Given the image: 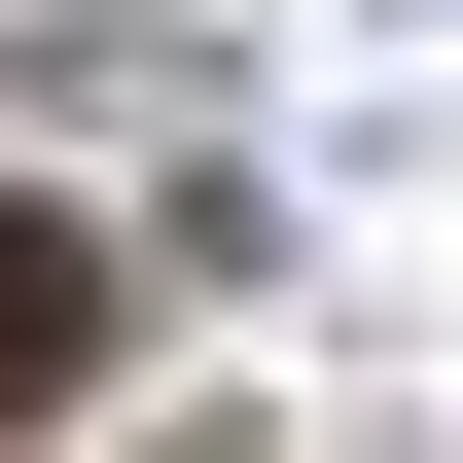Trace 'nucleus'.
<instances>
[{"instance_id": "nucleus-1", "label": "nucleus", "mask_w": 463, "mask_h": 463, "mask_svg": "<svg viewBox=\"0 0 463 463\" xmlns=\"http://www.w3.org/2000/svg\"><path fill=\"white\" fill-rule=\"evenodd\" d=\"M71 356H108V250H71V214H0V392H71Z\"/></svg>"}]
</instances>
